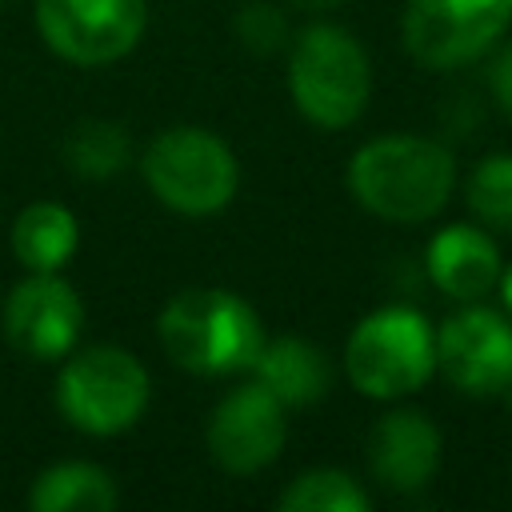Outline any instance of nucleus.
Instances as JSON below:
<instances>
[{"label": "nucleus", "mask_w": 512, "mask_h": 512, "mask_svg": "<svg viewBox=\"0 0 512 512\" xmlns=\"http://www.w3.org/2000/svg\"><path fill=\"white\" fill-rule=\"evenodd\" d=\"M80 244V224L72 208L56 200H36L12 220V252L28 272H60Z\"/></svg>", "instance_id": "2eb2a0df"}, {"label": "nucleus", "mask_w": 512, "mask_h": 512, "mask_svg": "<svg viewBox=\"0 0 512 512\" xmlns=\"http://www.w3.org/2000/svg\"><path fill=\"white\" fill-rule=\"evenodd\" d=\"M156 336L172 364L196 376H232L252 368L264 328L248 300L228 288H184L176 292L160 320Z\"/></svg>", "instance_id": "f03ea898"}, {"label": "nucleus", "mask_w": 512, "mask_h": 512, "mask_svg": "<svg viewBox=\"0 0 512 512\" xmlns=\"http://www.w3.org/2000/svg\"><path fill=\"white\" fill-rule=\"evenodd\" d=\"M144 180L152 196L180 216L220 212L240 184L232 148L208 128H164L144 152Z\"/></svg>", "instance_id": "39448f33"}, {"label": "nucleus", "mask_w": 512, "mask_h": 512, "mask_svg": "<svg viewBox=\"0 0 512 512\" xmlns=\"http://www.w3.org/2000/svg\"><path fill=\"white\" fill-rule=\"evenodd\" d=\"M436 368L468 396H496L512 384V324L496 308H460L436 328Z\"/></svg>", "instance_id": "1a4fd4ad"}, {"label": "nucleus", "mask_w": 512, "mask_h": 512, "mask_svg": "<svg viewBox=\"0 0 512 512\" xmlns=\"http://www.w3.org/2000/svg\"><path fill=\"white\" fill-rule=\"evenodd\" d=\"M236 36H240V44H248L252 52L268 56V52H276V48L288 40V24H284V16H280L272 4H248V8L236 16Z\"/></svg>", "instance_id": "aec40b11"}, {"label": "nucleus", "mask_w": 512, "mask_h": 512, "mask_svg": "<svg viewBox=\"0 0 512 512\" xmlns=\"http://www.w3.org/2000/svg\"><path fill=\"white\" fill-rule=\"evenodd\" d=\"M252 376L284 404V408H304L316 404L328 384H332V364L328 356L304 340V336H276L260 344L256 360H252Z\"/></svg>", "instance_id": "4468645a"}, {"label": "nucleus", "mask_w": 512, "mask_h": 512, "mask_svg": "<svg viewBox=\"0 0 512 512\" xmlns=\"http://www.w3.org/2000/svg\"><path fill=\"white\" fill-rule=\"evenodd\" d=\"M440 444V428L424 412L396 408L372 424L364 456L388 492H420L440 468Z\"/></svg>", "instance_id": "f8f14e48"}, {"label": "nucleus", "mask_w": 512, "mask_h": 512, "mask_svg": "<svg viewBox=\"0 0 512 512\" xmlns=\"http://www.w3.org/2000/svg\"><path fill=\"white\" fill-rule=\"evenodd\" d=\"M468 208L472 216L492 228L512 236V152H492L484 156L472 176H468Z\"/></svg>", "instance_id": "6ab92c4d"}, {"label": "nucleus", "mask_w": 512, "mask_h": 512, "mask_svg": "<svg viewBox=\"0 0 512 512\" xmlns=\"http://www.w3.org/2000/svg\"><path fill=\"white\" fill-rule=\"evenodd\" d=\"M496 288H500V296H504V308L512 312V264L500 272V284H496Z\"/></svg>", "instance_id": "5701e85b"}, {"label": "nucleus", "mask_w": 512, "mask_h": 512, "mask_svg": "<svg viewBox=\"0 0 512 512\" xmlns=\"http://www.w3.org/2000/svg\"><path fill=\"white\" fill-rule=\"evenodd\" d=\"M40 40L68 64L100 68L124 60L148 24L144 0H36Z\"/></svg>", "instance_id": "0eeeda50"}, {"label": "nucleus", "mask_w": 512, "mask_h": 512, "mask_svg": "<svg viewBox=\"0 0 512 512\" xmlns=\"http://www.w3.org/2000/svg\"><path fill=\"white\" fill-rule=\"evenodd\" d=\"M148 392L144 364L116 344H96L68 356L56 376L60 416L88 436H116L132 428L148 408Z\"/></svg>", "instance_id": "423d86ee"}, {"label": "nucleus", "mask_w": 512, "mask_h": 512, "mask_svg": "<svg viewBox=\"0 0 512 512\" xmlns=\"http://www.w3.org/2000/svg\"><path fill=\"white\" fill-rule=\"evenodd\" d=\"M428 272L452 300H484L500 284V248L476 224H448L428 244Z\"/></svg>", "instance_id": "ddd939ff"}, {"label": "nucleus", "mask_w": 512, "mask_h": 512, "mask_svg": "<svg viewBox=\"0 0 512 512\" xmlns=\"http://www.w3.org/2000/svg\"><path fill=\"white\" fill-rule=\"evenodd\" d=\"M132 160V140L112 120H80L64 136V164L72 176L84 180H108Z\"/></svg>", "instance_id": "f3484780"}, {"label": "nucleus", "mask_w": 512, "mask_h": 512, "mask_svg": "<svg viewBox=\"0 0 512 512\" xmlns=\"http://www.w3.org/2000/svg\"><path fill=\"white\" fill-rule=\"evenodd\" d=\"M28 504L36 512H112L120 504V492L100 464L60 460L32 480Z\"/></svg>", "instance_id": "dca6fc26"}, {"label": "nucleus", "mask_w": 512, "mask_h": 512, "mask_svg": "<svg viewBox=\"0 0 512 512\" xmlns=\"http://www.w3.org/2000/svg\"><path fill=\"white\" fill-rule=\"evenodd\" d=\"M288 92L296 112L324 128H348L360 120L372 96V64L360 40L336 24L304 28L288 48Z\"/></svg>", "instance_id": "7ed1b4c3"}, {"label": "nucleus", "mask_w": 512, "mask_h": 512, "mask_svg": "<svg viewBox=\"0 0 512 512\" xmlns=\"http://www.w3.org/2000/svg\"><path fill=\"white\" fill-rule=\"evenodd\" d=\"M284 436V404L260 380L236 384L208 420V452L232 476H252L268 468L280 456Z\"/></svg>", "instance_id": "9b49d317"}, {"label": "nucleus", "mask_w": 512, "mask_h": 512, "mask_svg": "<svg viewBox=\"0 0 512 512\" xmlns=\"http://www.w3.org/2000/svg\"><path fill=\"white\" fill-rule=\"evenodd\" d=\"M4 340L28 360H60L76 348L84 328V304L56 272H32L20 280L0 312Z\"/></svg>", "instance_id": "9d476101"}, {"label": "nucleus", "mask_w": 512, "mask_h": 512, "mask_svg": "<svg viewBox=\"0 0 512 512\" xmlns=\"http://www.w3.org/2000/svg\"><path fill=\"white\" fill-rule=\"evenodd\" d=\"M456 188V160L428 136H376L348 164V192L388 224L432 220Z\"/></svg>", "instance_id": "f257e3e1"}, {"label": "nucleus", "mask_w": 512, "mask_h": 512, "mask_svg": "<svg viewBox=\"0 0 512 512\" xmlns=\"http://www.w3.org/2000/svg\"><path fill=\"white\" fill-rule=\"evenodd\" d=\"M292 8H304V12H328V8H336V4H344V0H288Z\"/></svg>", "instance_id": "4be33fe9"}, {"label": "nucleus", "mask_w": 512, "mask_h": 512, "mask_svg": "<svg viewBox=\"0 0 512 512\" xmlns=\"http://www.w3.org/2000/svg\"><path fill=\"white\" fill-rule=\"evenodd\" d=\"M492 92H496V100L512 112V44L500 52V60H496V68H492Z\"/></svg>", "instance_id": "412c9836"}, {"label": "nucleus", "mask_w": 512, "mask_h": 512, "mask_svg": "<svg viewBox=\"0 0 512 512\" xmlns=\"http://www.w3.org/2000/svg\"><path fill=\"white\" fill-rule=\"evenodd\" d=\"M512 24V0H408L404 48L424 68H460L484 56Z\"/></svg>", "instance_id": "6e6552de"}, {"label": "nucleus", "mask_w": 512, "mask_h": 512, "mask_svg": "<svg viewBox=\"0 0 512 512\" xmlns=\"http://www.w3.org/2000/svg\"><path fill=\"white\" fill-rule=\"evenodd\" d=\"M276 504L280 512H364L372 500L356 476L340 468H312V472H300L280 492Z\"/></svg>", "instance_id": "a211bd4d"}, {"label": "nucleus", "mask_w": 512, "mask_h": 512, "mask_svg": "<svg viewBox=\"0 0 512 512\" xmlns=\"http://www.w3.org/2000/svg\"><path fill=\"white\" fill-rule=\"evenodd\" d=\"M504 392H508V400H512V384H508V388H504Z\"/></svg>", "instance_id": "b1692460"}, {"label": "nucleus", "mask_w": 512, "mask_h": 512, "mask_svg": "<svg viewBox=\"0 0 512 512\" xmlns=\"http://www.w3.org/2000/svg\"><path fill=\"white\" fill-rule=\"evenodd\" d=\"M436 368V332L416 308L388 304L368 312L344 344V376L360 396L400 400L420 392Z\"/></svg>", "instance_id": "20e7f679"}]
</instances>
